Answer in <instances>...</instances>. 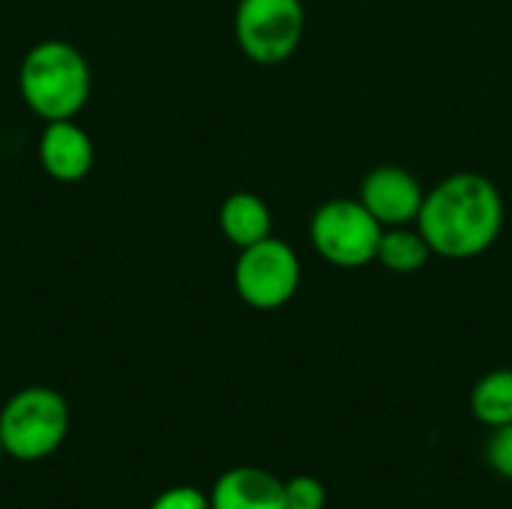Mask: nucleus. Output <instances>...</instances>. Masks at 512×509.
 I'll use <instances>...</instances> for the list:
<instances>
[{"label": "nucleus", "mask_w": 512, "mask_h": 509, "mask_svg": "<svg viewBox=\"0 0 512 509\" xmlns=\"http://www.w3.org/2000/svg\"><path fill=\"white\" fill-rule=\"evenodd\" d=\"M414 225L432 255L447 261L480 258L504 231V195L486 174L456 171L426 192Z\"/></svg>", "instance_id": "f257e3e1"}, {"label": "nucleus", "mask_w": 512, "mask_h": 509, "mask_svg": "<svg viewBox=\"0 0 512 509\" xmlns=\"http://www.w3.org/2000/svg\"><path fill=\"white\" fill-rule=\"evenodd\" d=\"M18 93L42 123L75 120L93 96L90 60L66 39H42L18 63Z\"/></svg>", "instance_id": "f03ea898"}, {"label": "nucleus", "mask_w": 512, "mask_h": 509, "mask_svg": "<svg viewBox=\"0 0 512 509\" xmlns=\"http://www.w3.org/2000/svg\"><path fill=\"white\" fill-rule=\"evenodd\" d=\"M69 402L51 387H24L0 408L3 453L18 462H39L57 453L69 435Z\"/></svg>", "instance_id": "7ed1b4c3"}, {"label": "nucleus", "mask_w": 512, "mask_h": 509, "mask_svg": "<svg viewBox=\"0 0 512 509\" xmlns=\"http://www.w3.org/2000/svg\"><path fill=\"white\" fill-rule=\"evenodd\" d=\"M384 225L360 198H330L309 219L312 249L333 267L360 270L375 261Z\"/></svg>", "instance_id": "20e7f679"}, {"label": "nucleus", "mask_w": 512, "mask_h": 509, "mask_svg": "<svg viewBox=\"0 0 512 509\" xmlns=\"http://www.w3.org/2000/svg\"><path fill=\"white\" fill-rule=\"evenodd\" d=\"M234 261V291L255 312H276L288 306L303 279L300 255L291 243L267 237L246 249H237Z\"/></svg>", "instance_id": "39448f33"}, {"label": "nucleus", "mask_w": 512, "mask_h": 509, "mask_svg": "<svg viewBox=\"0 0 512 509\" xmlns=\"http://www.w3.org/2000/svg\"><path fill=\"white\" fill-rule=\"evenodd\" d=\"M306 33L303 0H237L234 39L258 66L291 60Z\"/></svg>", "instance_id": "423d86ee"}, {"label": "nucleus", "mask_w": 512, "mask_h": 509, "mask_svg": "<svg viewBox=\"0 0 512 509\" xmlns=\"http://www.w3.org/2000/svg\"><path fill=\"white\" fill-rule=\"evenodd\" d=\"M357 198L366 204V210L384 228H396V225H414L417 222L426 189L417 180V174H411L408 168L378 165L360 180Z\"/></svg>", "instance_id": "0eeeda50"}, {"label": "nucleus", "mask_w": 512, "mask_h": 509, "mask_svg": "<svg viewBox=\"0 0 512 509\" xmlns=\"http://www.w3.org/2000/svg\"><path fill=\"white\" fill-rule=\"evenodd\" d=\"M42 171L57 183H81L96 162V144L90 132L75 120H51L42 126L36 141Z\"/></svg>", "instance_id": "6e6552de"}, {"label": "nucleus", "mask_w": 512, "mask_h": 509, "mask_svg": "<svg viewBox=\"0 0 512 509\" xmlns=\"http://www.w3.org/2000/svg\"><path fill=\"white\" fill-rule=\"evenodd\" d=\"M210 509H288L285 483L264 468H231L216 480Z\"/></svg>", "instance_id": "1a4fd4ad"}, {"label": "nucleus", "mask_w": 512, "mask_h": 509, "mask_svg": "<svg viewBox=\"0 0 512 509\" xmlns=\"http://www.w3.org/2000/svg\"><path fill=\"white\" fill-rule=\"evenodd\" d=\"M219 231L234 249H246L273 234V213L255 192H231L219 207Z\"/></svg>", "instance_id": "9d476101"}, {"label": "nucleus", "mask_w": 512, "mask_h": 509, "mask_svg": "<svg viewBox=\"0 0 512 509\" xmlns=\"http://www.w3.org/2000/svg\"><path fill=\"white\" fill-rule=\"evenodd\" d=\"M432 258L429 243L423 240V234L417 231V225H396V228H384L381 243H378V255L375 261L399 276H411L420 273Z\"/></svg>", "instance_id": "9b49d317"}, {"label": "nucleus", "mask_w": 512, "mask_h": 509, "mask_svg": "<svg viewBox=\"0 0 512 509\" xmlns=\"http://www.w3.org/2000/svg\"><path fill=\"white\" fill-rule=\"evenodd\" d=\"M471 414L489 429L512 423V369H495L474 384Z\"/></svg>", "instance_id": "f8f14e48"}, {"label": "nucleus", "mask_w": 512, "mask_h": 509, "mask_svg": "<svg viewBox=\"0 0 512 509\" xmlns=\"http://www.w3.org/2000/svg\"><path fill=\"white\" fill-rule=\"evenodd\" d=\"M285 504L288 509H324L327 507V489L321 480L300 474L285 483Z\"/></svg>", "instance_id": "ddd939ff"}, {"label": "nucleus", "mask_w": 512, "mask_h": 509, "mask_svg": "<svg viewBox=\"0 0 512 509\" xmlns=\"http://www.w3.org/2000/svg\"><path fill=\"white\" fill-rule=\"evenodd\" d=\"M486 459L498 477L512 480V423L492 429V438L486 444Z\"/></svg>", "instance_id": "4468645a"}, {"label": "nucleus", "mask_w": 512, "mask_h": 509, "mask_svg": "<svg viewBox=\"0 0 512 509\" xmlns=\"http://www.w3.org/2000/svg\"><path fill=\"white\" fill-rule=\"evenodd\" d=\"M150 509H210V495L195 486H171L153 498Z\"/></svg>", "instance_id": "2eb2a0df"}, {"label": "nucleus", "mask_w": 512, "mask_h": 509, "mask_svg": "<svg viewBox=\"0 0 512 509\" xmlns=\"http://www.w3.org/2000/svg\"><path fill=\"white\" fill-rule=\"evenodd\" d=\"M3 456H6V453H3V441H0V459H3Z\"/></svg>", "instance_id": "dca6fc26"}]
</instances>
